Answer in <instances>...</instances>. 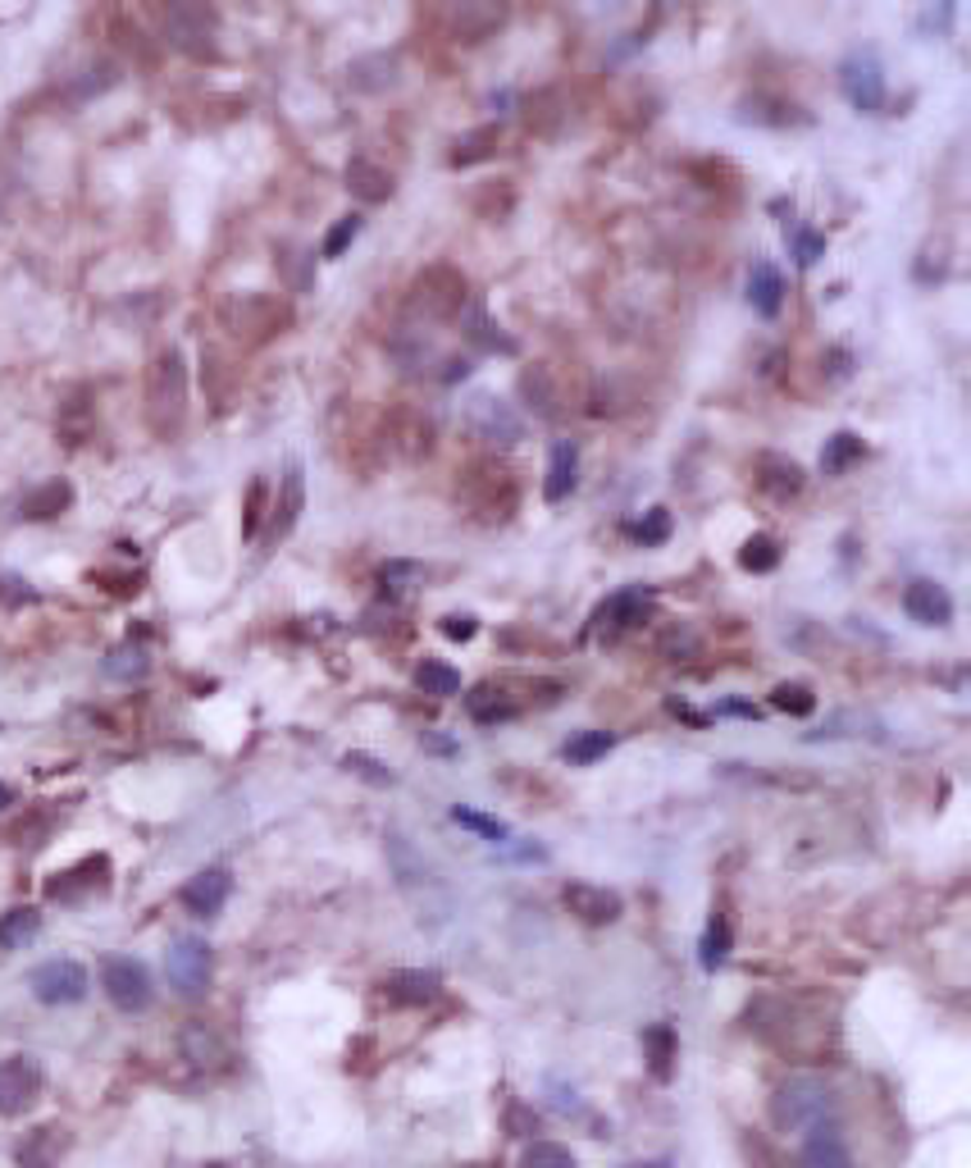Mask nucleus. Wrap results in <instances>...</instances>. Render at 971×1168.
Instances as JSON below:
<instances>
[{"mask_svg":"<svg viewBox=\"0 0 971 1168\" xmlns=\"http://www.w3.org/2000/svg\"><path fill=\"white\" fill-rule=\"evenodd\" d=\"M840 1100L835 1091L825 1087L821 1078H807V1073H794L775 1087L771 1096V1118L781 1132H807L812 1123H825V1118H835Z\"/></svg>","mask_w":971,"mask_h":1168,"instance_id":"nucleus-1","label":"nucleus"},{"mask_svg":"<svg viewBox=\"0 0 971 1168\" xmlns=\"http://www.w3.org/2000/svg\"><path fill=\"white\" fill-rule=\"evenodd\" d=\"M183 411H187V361L178 348H165L147 374V420L160 438H169L178 434Z\"/></svg>","mask_w":971,"mask_h":1168,"instance_id":"nucleus-2","label":"nucleus"},{"mask_svg":"<svg viewBox=\"0 0 971 1168\" xmlns=\"http://www.w3.org/2000/svg\"><path fill=\"white\" fill-rule=\"evenodd\" d=\"M465 302H470V279L448 261L420 270L415 283H411V306L424 320H457L465 311Z\"/></svg>","mask_w":971,"mask_h":1168,"instance_id":"nucleus-3","label":"nucleus"},{"mask_svg":"<svg viewBox=\"0 0 971 1168\" xmlns=\"http://www.w3.org/2000/svg\"><path fill=\"white\" fill-rule=\"evenodd\" d=\"M840 87L849 96V106L857 115H881L885 110V65L876 51H853L844 65H840Z\"/></svg>","mask_w":971,"mask_h":1168,"instance_id":"nucleus-4","label":"nucleus"},{"mask_svg":"<svg viewBox=\"0 0 971 1168\" xmlns=\"http://www.w3.org/2000/svg\"><path fill=\"white\" fill-rule=\"evenodd\" d=\"M101 986H106L110 1004L124 1009V1013H141V1009H151V1000H156L151 972L141 967L137 958H128V954H110L101 963Z\"/></svg>","mask_w":971,"mask_h":1168,"instance_id":"nucleus-5","label":"nucleus"},{"mask_svg":"<svg viewBox=\"0 0 971 1168\" xmlns=\"http://www.w3.org/2000/svg\"><path fill=\"white\" fill-rule=\"evenodd\" d=\"M28 986H32V995H37L41 1004L60 1009V1004H78V1000L87 995L91 977H87V967H82L78 958H46V963L32 967Z\"/></svg>","mask_w":971,"mask_h":1168,"instance_id":"nucleus-6","label":"nucleus"},{"mask_svg":"<svg viewBox=\"0 0 971 1168\" xmlns=\"http://www.w3.org/2000/svg\"><path fill=\"white\" fill-rule=\"evenodd\" d=\"M210 945L202 941V936H183V941H174L169 945V954H165V972H169V986L178 991V995H187V1000H197V995H206V986H210Z\"/></svg>","mask_w":971,"mask_h":1168,"instance_id":"nucleus-7","label":"nucleus"},{"mask_svg":"<svg viewBox=\"0 0 971 1168\" xmlns=\"http://www.w3.org/2000/svg\"><path fill=\"white\" fill-rule=\"evenodd\" d=\"M41 1063L32 1054H10L0 1059V1113L14 1118L23 1109H32V1100L41 1096Z\"/></svg>","mask_w":971,"mask_h":1168,"instance_id":"nucleus-8","label":"nucleus"},{"mask_svg":"<svg viewBox=\"0 0 971 1168\" xmlns=\"http://www.w3.org/2000/svg\"><path fill=\"white\" fill-rule=\"evenodd\" d=\"M465 420H470V429H474L479 438H489V444H502V448H511V444H520V438H524V420L516 416V407L502 402V398H493V393L470 398Z\"/></svg>","mask_w":971,"mask_h":1168,"instance_id":"nucleus-9","label":"nucleus"},{"mask_svg":"<svg viewBox=\"0 0 971 1168\" xmlns=\"http://www.w3.org/2000/svg\"><path fill=\"white\" fill-rule=\"evenodd\" d=\"M465 498L489 516V520H507L516 507V479L502 466H474L465 479Z\"/></svg>","mask_w":971,"mask_h":1168,"instance_id":"nucleus-10","label":"nucleus"},{"mask_svg":"<svg viewBox=\"0 0 971 1168\" xmlns=\"http://www.w3.org/2000/svg\"><path fill=\"white\" fill-rule=\"evenodd\" d=\"M228 315H233V329H237L242 338H247V343H265V338L283 333V324L293 320V315H287V306H283L278 298H265V292L237 298Z\"/></svg>","mask_w":971,"mask_h":1168,"instance_id":"nucleus-11","label":"nucleus"},{"mask_svg":"<svg viewBox=\"0 0 971 1168\" xmlns=\"http://www.w3.org/2000/svg\"><path fill=\"white\" fill-rule=\"evenodd\" d=\"M443 995V977L433 967H398L383 977V1000L398 1009H424Z\"/></svg>","mask_w":971,"mask_h":1168,"instance_id":"nucleus-12","label":"nucleus"},{"mask_svg":"<svg viewBox=\"0 0 971 1168\" xmlns=\"http://www.w3.org/2000/svg\"><path fill=\"white\" fill-rule=\"evenodd\" d=\"M233 895V872L228 867H202L197 876H187V886L178 890V904L192 917H215Z\"/></svg>","mask_w":971,"mask_h":1168,"instance_id":"nucleus-13","label":"nucleus"},{"mask_svg":"<svg viewBox=\"0 0 971 1168\" xmlns=\"http://www.w3.org/2000/svg\"><path fill=\"white\" fill-rule=\"evenodd\" d=\"M648 607H653V590H644V584H635V590H620V594H611V598H607V603L594 612V625L602 630L607 640H616V635H625V630L644 625Z\"/></svg>","mask_w":971,"mask_h":1168,"instance_id":"nucleus-14","label":"nucleus"},{"mask_svg":"<svg viewBox=\"0 0 971 1168\" xmlns=\"http://www.w3.org/2000/svg\"><path fill=\"white\" fill-rule=\"evenodd\" d=\"M106 886H110V858H106V854H91V858H82L78 867L60 872L56 882L46 886V895L60 899V904H78V899L106 890Z\"/></svg>","mask_w":971,"mask_h":1168,"instance_id":"nucleus-15","label":"nucleus"},{"mask_svg":"<svg viewBox=\"0 0 971 1168\" xmlns=\"http://www.w3.org/2000/svg\"><path fill=\"white\" fill-rule=\"evenodd\" d=\"M561 904H566L579 922H589V927H607V922H616L620 908H625L616 890H607V886H589V882H570V886L561 890Z\"/></svg>","mask_w":971,"mask_h":1168,"instance_id":"nucleus-16","label":"nucleus"},{"mask_svg":"<svg viewBox=\"0 0 971 1168\" xmlns=\"http://www.w3.org/2000/svg\"><path fill=\"white\" fill-rule=\"evenodd\" d=\"M903 612L916 625H949L953 621V598L940 580H912L903 590Z\"/></svg>","mask_w":971,"mask_h":1168,"instance_id":"nucleus-17","label":"nucleus"},{"mask_svg":"<svg viewBox=\"0 0 971 1168\" xmlns=\"http://www.w3.org/2000/svg\"><path fill=\"white\" fill-rule=\"evenodd\" d=\"M753 479H757V489L762 494H771V498H798L803 494V484H807V475H803V466L794 461V457H781V452H762L757 457V466H753Z\"/></svg>","mask_w":971,"mask_h":1168,"instance_id":"nucleus-18","label":"nucleus"},{"mask_svg":"<svg viewBox=\"0 0 971 1168\" xmlns=\"http://www.w3.org/2000/svg\"><path fill=\"white\" fill-rule=\"evenodd\" d=\"M465 712L479 721V726H502V721H516L524 712V703L507 690V685H493V680H483L465 694Z\"/></svg>","mask_w":971,"mask_h":1168,"instance_id":"nucleus-19","label":"nucleus"},{"mask_svg":"<svg viewBox=\"0 0 971 1168\" xmlns=\"http://www.w3.org/2000/svg\"><path fill=\"white\" fill-rule=\"evenodd\" d=\"M803 1164H807V1168H849V1164H853L835 1118H825V1123H812V1128H807Z\"/></svg>","mask_w":971,"mask_h":1168,"instance_id":"nucleus-20","label":"nucleus"},{"mask_svg":"<svg viewBox=\"0 0 971 1168\" xmlns=\"http://www.w3.org/2000/svg\"><path fill=\"white\" fill-rule=\"evenodd\" d=\"M575 484H579V444H575V438H561V444H552V452H548L543 498L548 503H566L575 494Z\"/></svg>","mask_w":971,"mask_h":1168,"instance_id":"nucleus-21","label":"nucleus"},{"mask_svg":"<svg viewBox=\"0 0 971 1168\" xmlns=\"http://www.w3.org/2000/svg\"><path fill=\"white\" fill-rule=\"evenodd\" d=\"M302 507H306V475H302V466H287V475H283V494H278V503H274L269 544L287 539V534L297 529V520H302Z\"/></svg>","mask_w":971,"mask_h":1168,"instance_id":"nucleus-22","label":"nucleus"},{"mask_svg":"<svg viewBox=\"0 0 971 1168\" xmlns=\"http://www.w3.org/2000/svg\"><path fill=\"white\" fill-rule=\"evenodd\" d=\"M748 306L762 315V320H775L785 306V274L775 270L771 261H757L748 270Z\"/></svg>","mask_w":971,"mask_h":1168,"instance_id":"nucleus-23","label":"nucleus"},{"mask_svg":"<svg viewBox=\"0 0 971 1168\" xmlns=\"http://www.w3.org/2000/svg\"><path fill=\"white\" fill-rule=\"evenodd\" d=\"M644 1059H648V1073L657 1082H670L675 1078V1059H679V1036L670 1022H653L644 1032Z\"/></svg>","mask_w":971,"mask_h":1168,"instance_id":"nucleus-24","label":"nucleus"},{"mask_svg":"<svg viewBox=\"0 0 971 1168\" xmlns=\"http://www.w3.org/2000/svg\"><path fill=\"white\" fill-rule=\"evenodd\" d=\"M69 507H73V484H69V479H46L41 489H32V494L23 498L19 516H23V520H56V516H65Z\"/></svg>","mask_w":971,"mask_h":1168,"instance_id":"nucleus-25","label":"nucleus"},{"mask_svg":"<svg viewBox=\"0 0 971 1168\" xmlns=\"http://www.w3.org/2000/svg\"><path fill=\"white\" fill-rule=\"evenodd\" d=\"M347 192H352V197H361L365 206H379V202L393 197V174H388L383 165H374V160H352L347 165Z\"/></svg>","mask_w":971,"mask_h":1168,"instance_id":"nucleus-26","label":"nucleus"},{"mask_svg":"<svg viewBox=\"0 0 971 1168\" xmlns=\"http://www.w3.org/2000/svg\"><path fill=\"white\" fill-rule=\"evenodd\" d=\"M498 142H502V128L498 124H483V128H470V133H461L457 142H452V165L457 169H465V165H479V160H489L493 152H498Z\"/></svg>","mask_w":971,"mask_h":1168,"instance_id":"nucleus-27","label":"nucleus"},{"mask_svg":"<svg viewBox=\"0 0 971 1168\" xmlns=\"http://www.w3.org/2000/svg\"><path fill=\"white\" fill-rule=\"evenodd\" d=\"M866 457V444H862V434L853 429H840L825 438V448H821V475H844L849 466H857Z\"/></svg>","mask_w":971,"mask_h":1168,"instance_id":"nucleus-28","label":"nucleus"},{"mask_svg":"<svg viewBox=\"0 0 971 1168\" xmlns=\"http://www.w3.org/2000/svg\"><path fill=\"white\" fill-rule=\"evenodd\" d=\"M415 690L429 694V699H452V694H461V671L443 658H424L415 666Z\"/></svg>","mask_w":971,"mask_h":1168,"instance_id":"nucleus-29","label":"nucleus"},{"mask_svg":"<svg viewBox=\"0 0 971 1168\" xmlns=\"http://www.w3.org/2000/svg\"><path fill=\"white\" fill-rule=\"evenodd\" d=\"M37 932H41V913L37 908H28V904H19V908H10L6 917H0V950H28L32 941H37Z\"/></svg>","mask_w":971,"mask_h":1168,"instance_id":"nucleus-30","label":"nucleus"},{"mask_svg":"<svg viewBox=\"0 0 971 1168\" xmlns=\"http://www.w3.org/2000/svg\"><path fill=\"white\" fill-rule=\"evenodd\" d=\"M520 393L529 398V407L539 411V416H557V411H561V407H557V402H561V388L552 383V370H548V366H529V370L520 374Z\"/></svg>","mask_w":971,"mask_h":1168,"instance_id":"nucleus-31","label":"nucleus"},{"mask_svg":"<svg viewBox=\"0 0 971 1168\" xmlns=\"http://www.w3.org/2000/svg\"><path fill=\"white\" fill-rule=\"evenodd\" d=\"M730 945H735V932H730V917L725 913H712L707 932H703V945H698V958L707 972H716L725 958H730Z\"/></svg>","mask_w":971,"mask_h":1168,"instance_id":"nucleus-32","label":"nucleus"},{"mask_svg":"<svg viewBox=\"0 0 971 1168\" xmlns=\"http://www.w3.org/2000/svg\"><path fill=\"white\" fill-rule=\"evenodd\" d=\"M611 749H616V736H611V730H585V736L566 740L561 758H566V762H575V767H594V762H598V758H607Z\"/></svg>","mask_w":971,"mask_h":1168,"instance_id":"nucleus-33","label":"nucleus"},{"mask_svg":"<svg viewBox=\"0 0 971 1168\" xmlns=\"http://www.w3.org/2000/svg\"><path fill=\"white\" fill-rule=\"evenodd\" d=\"M739 566L753 571V575H766L781 566V539L775 534H748L744 548H739Z\"/></svg>","mask_w":971,"mask_h":1168,"instance_id":"nucleus-34","label":"nucleus"},{"mask_svg":"<svg viewBox=\"0 0 971 1168\" xmlns=\"http://www.w3.org/2000/svg\"><path fill=\"white\" fill-rule=\"evenodd\" d=\"M388 858H393V867H398V882L402 886H415V882H433V872H429V863L406 845V836H388Z\"/></svg>","mask_w":971,"mask_h":1168,"instance_id":"nucleus-35","label":"nucleus"},{"mask_svg":"<svg viewBox=\"0 0 971 1168\" xmlns=\"http://www.w3.org/2000/svg\"><path fill=\"white\" fill-rule=\"evenodd\" d=\"M452 821H457V826H465V831H474V836H483L489 845H507V840H511V826H507L502 817H489V812L465 808V804H457V808H452Z\"/></svg>","mask_w":971,"mask_h":1168,"instance_id":"nucleus-36","label":"nucleus"},{"mask_svg":"<svg viewBox=\"0 0 971 1168\" xmlns=\"http://www.w3.org/2000/svg\"><path fill=\"white\" fill-rule=\"evenodd\" d=\"M771 708H781L789 717H812L816 712V694H812V685H803V680H785V685L771 690Z\"/></svg>","mask_w":971,"mask_h":1168,"instance_id":"nucleus-37","label":"nucleus"},{"mask_svg":"<svg viewBox=\"0 0 971 1168\" xmlns=\"http://www.w3.org/2000/svg\"><path fill=\"white\" fill-rule=\"evenodd\" d=\"M465 324H470V329H465V333H470V343L489 348V352H516V343H511V338L502 333V324H493V320L483 315V311H470V320H465Z\"/></svg>","mask_w":971,"mask_h":1168,"instance_id":"nucleus-38","label":"nucleus"},{"mask_svg":"<svg viewBox=\"0 0 971 1168\" xmlns=\"http://www.w3.org/2000/svg\"><path fill=\"white\" fill-rule=\"evenodd\" d=\"M520 1168H575V1155L561 1141H533L520 1155Z\"/></svg>","mask_w":971,"mask_h":1168,"instance_id":"nucleus-39","label":"nucleus"},{"mask_svg":"<svg viewBox=\"0 0 971 1168\" xmlns=\"http://www.w3.org/2000/svg\"><path fill=\"white\" fill-rule=\"evenodd\" d=\"M629 539H635V544H644V548H653V544H666V539H670V512H666V507H653L644 520H635V525H629Z\"/></svg>","mask_w":971,"mask_h":1168,"instance_id":"nucleus-40","label":"nucleus"},{"mask_svg":"<svg viewBox=\"0 0 971 1168\" xmlns=\"http://www.w3.org/2000/svg\"><path fill=\"white\" fill-rule=\"evenodd\" d=\"M106 675L110 680H137V675H147V653H141L137 644H124L106 658Z\"/></svg>","mask_w":971,"mask_h":1168,"instance_id":"nucleus-41","label":"nucleus"},{"mask_svg":"<svg viewBox=\"0 0 971 1168\" xmlns=\"http://www.w3.org/2000/svg\"><path fill=\"white\" fill-rule=\"evenodd\" d=\"M789 256H794L798 270H812V265L825 256V237H821L816 228H794V233H789Z\"/></svg>","mask_w":971,"mask_h":1168,"instance_id":"nucleus-42","label":"nucleus"},{"mask_svg":"<svg viewBox=\"0 0 971 1168\" xmlns=\"http://www.w3.org/2000/svg\"><path fill=\"white\" fill-rule=\"evenodd\" d=\"M343 767L352 771V776H361V781H370V786H398V776L388 771L374 753H361V749H352L347 758H343Z\"/></svg>","mask_w":971,"mask_h":1168,"instance_id":"nucleus-43","label":"nucleus"},{"mask_svg":"<svg viewBox=\"0 0 971 1168\" xmlns=\"http://www.w3.org/2000/svg\"><path fill=\"white\" fill-rule=\"evenodd\" d=\"M361 224H365L361 215H343V220H337V224L328 228V237H324V261H337V256H343V252L352 247V242L361 237Z\"/></svg>","mask_w":971,"mask_h":1168,"instance_id":"nucleus-44","label":"nucleus"},{"mask_svg":"<svg viewBox=\"0 0 971 1168\" xmlns=\"http://www.w3.org/2000/svg\"><path fill=\"white\" fill-rule=\"evenodd\" d=\"M51 1146H56V1128H41V1132L19 1150V1164H23V1168H51V1164H56V1150H51Z\"/></svg>","mask_w":971,"mask_h":1168,"instance_id":"nucleus-45","label":"nucleus"},{"mask_svg":"<svg viewBox=\"0 0 971 1168\" xmlns=\"http://www.w3.org/2000/svg\"><path fill=\"white\" fill-rule=\"evenodd\" d=\"M265 525V479H252V489H247V516H242V534L247 539H256Z\"/></svg>","mask_w":971,"mask_h":1168,"instance_id":"nucleus-46","label":"nucleus"},{"mask_svg":"<svg viewBox=\"0 0 971 1168\" xmlns=\"http://www.w3.org/2000/svg\"><path fill=\"white\" fill-rule=\"evenodd\" d=\"M87 420H91V411H87V402H82V398L65 402V425H60L65 444H82V438H87Z\"/></svg>","mask_w":971,"mask_h":1168,"instance_id":"nucleus-47","label":"nucleus"},{"mask_svg":"<svg viewBox=\"0 0 971 1168\" xmlns=\"http://www.w3.org/2000/svg\"><path fill=\"white\" fill-rule=\"evenodd\" d=\"M543 1087H548V1100H552V1109H561V1113H579V1109H585V1100H579V1091H575L570 1082H561L557 1073H548V1078H543Z\"/></svg>","mask_w":971,"mask_h":1168,"instance_id":"nucleus-48","label":"nucleus"},{"mask_svg":"<svg viewBox=\"0 0 971 1168\" xmlns=\"http://www.w3.org/2000/svg\"><path fill=\"white\" fill-rule=\"evenodd\" d=\"M0 603L6 607H23V603H37V590L19 575H0Z\"/></svg>","mask_w":971,"mask_h":1168,"instance_id":"nucleus-49","label":"nucleus"},{"mask_svg":"<svg viewBox=\"0 0 971 1168\" xmlns=\"http://www.w3.org/2000/svg\"><path fill=\"white\" fill-rule=\"evenodd\" d=\"M439 630L448 640H457V644H465V640H474V630H479V621L470 616V612H448L443 621H439Z\"/></svg>","mask_w":971,"mask_h":1168,"instance_id":"nucleus-50","label":"nucleus"},{"mask_svg":"<svg viewBox=\"0 0 971 1168\" xmlns=\"http://www.w3.org/2000/svg\"><path fill=\"white\" fill-rule=\"evenodd\" d=\"M507 1128H511V1137H533V1132H539V1113L516 1100V1104L507 1109Z\"/></svg>","mask_w":971,"mask_h":1168,"instance_id":"nucleus-51","label":"nucleus"},{"mask_svg":"<svg viewBox=\"0 0 971 1168\" xmlns=\"http://www.w3.org/2000/svg\"><path fill=\"white\" fill-rule=\"evenodd\" d=\"M716 717H748V721H757L762 708H757V703H744V699H725V703H716Z\"/></svg>","mask_w":971,"mask_h":1168,"instance_id":"nucleus-52","label":"nucleus"},{"mask_svg":"<svg viewBox=\"0 0 971 1168\" xmlns=\"http://www.w3.org/2000/svg\"><path fill=\"white\" fill-rule=\"evenodd\" d=\"M666 708H670V717H679V721H689V726H698V730H703V726H707V721H712V717H707V712H698V708H689V703H685V699H670V703H666Z\"/></svg>","mask_w":971,"mask_h":1168,"instance_id":"nucleus-53","label":"nucleus"},{"mask_svg":"<svg viewBox=\"0 0 971 1168\" xmlns=\"http://www.w3.org/2000/svg\"><path fill=\"white\" fill-rule=\"evenodd\" d=\"M420 744H424V749H433V753H457V744H452V740H443V736H429V730L420 736Z\"/></svg>","mask_w":971,"mask_h":1168,"instance_id":"nucleus-54","label":"nucleus"},{"mask_svg":"<svg viewBox=\"0 0 971 1168\" xmlns=\"http://www.w3.org/2000/svg\"><path fill=\"white\" fill-rule=\"evenodd\" d=\"M831 374H835V379L849 374V352H831Z\"/></svg>","mask_w":971,"mask_h":1168,"instance_id":"nucleus-55","label":"nucleus"},{"mask_svg":"<svg viewBox=\"0 0 971 1168\" xmlns=\"http://www.w3.org/2000/svg\"><path fill=\"white\" fill-rule=\"evenodd\" d=\"M10 804H14V790H10V786H6V781H0V812H6V808H10Z\"/></svg>","mask_w":971,"mask_h":1168,"instance_id":"nucleus-56","label":"nucleus"},{"mask_svg":"<svg viewBox=\"0 0 971 1168\" xmlns=\"http://www.w3.org/2000/svg\"><path fill=\"white\" fill-rule=\"evenodd\" d=\"M625 1168H670L666 1159H653V1164H625Z\"/></svg>","mask_w":971,"mask_h":1168,"instance_id":"nucleus-57","label":"nucleus"}]
</instances>
